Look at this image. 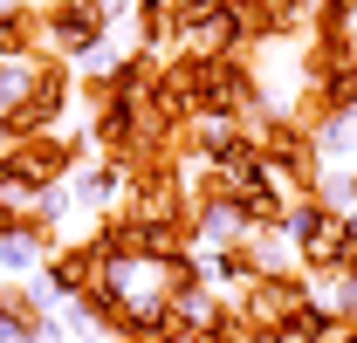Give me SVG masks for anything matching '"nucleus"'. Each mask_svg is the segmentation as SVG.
<instances>
[{
  "label": "nucleus",
  "mask_w": 357,
  "mask_h": 343,
  "mask_svg": "<svg viewBox=\"0 0 357 343\" xmlns=\"http://www.w3.org/2000/svg\"><path fill=\"white\" fill-rule=\"evenodd\" d=\"M234 206H241V220H248V234H261V227H282L289 192H282L275 178H255V185H241V192H234Z\"/></svg>",
  "instance_id": "obj_7"
},
{
  "label": "nucleus",
  "mask_w": 357,
  "mask_h": 343,
  "mask_svg": "<svg viewBox=\"0 0 357 343\" xmlns=\"http://www.w3.org/2000/svg\"><path fill=\"white\" fill-rule=\"evenodd\" d=\"M316 151H323V165H330V158H337V165H357V110L323 117V124H316Z\"/></svg>",
  "instance_id": "obj_9"
},
{
  "label": "nucleus",
  "mask_w": 357,
  "mask_h": 343,
  "mask_svg": "<svg viewBox=\"0 0 357 343\" xmlns=\"http://www.w3.org/2000/svg\"><path fill=\"white\" fill-rule=\"evenodd\" d=\"M165 343H206V337H199V330H172Z\"/></svg>",
  "instance_id": "obj_14"
},
{
  "label": "nucleus",
  "mask_w": 357,
  "mask_h": 343,
  "mask_svg": "<svg viewBox=\"0 0 357 343\" xmlns=\"http://www.w3.org/2000/svg\"><path fill=\"white\" fill-rule=\"evenodd\" d=\"M83 158H89V130H69V124H62V130H42V137H21V144L0 151V199L35 206V192L76 178Z\"/></svg>",
  "instance_id": "obj_1"
},
{
  "label": "nucleus",
  "mask_w": 357,
  "mask_h": 343,
  "mask_svg": "<svg viewBox=\"0 0 357 343\" xmlns=\"http://www.w3.org/2000/svg\"><path fill=\"white\" fill-rule=\"evenodd\" d=\"M96 275H103L96 247H89V241H62V247H48V254H42V268H35V289H42V296L62 309V302L83 296Z\"/></svg>",
  "instance_id": "obj_4"
},
{
  "label": "nucleus",
  "mask_w": 357,
  "mask_h": 343,
  "mask_svg": "<svg viewBox=\"0 0 357 343\" xmlns=\"http://www.w3.org/2000/svg\"><path fill=\"white\" fill-rule=\"evenodd\" d=\"M28 89H35V62H0V117H7Z\"/></svg>",
  "instance_id": "obj_12"
},
{
  "label": "nucleus",
  "mask_w": 357,
  "mask_h": 343,
  "mask_svg": "<svg viewBox=\"0 0 357 343\" xmlns=\"http://www.w3.org/2000/svg\"><path fill=\"white\" fill-rule=\"evenodd\" d=\"M69 343H110V337H103V330H89V337H69Z\"/></svg>",
  "instance_id": "obj_15"
},
{
  "label": "nucleus",
  "mask_w": 357,
  "mask_h": 343,
  "mask_svg": "<svg viewBox=\"0 0 357 343\" xmlns=\"http://www.w3.org/2000/svg\"><path fill=\"white\" fill-rule=\"evenodd\" d=\"M0 316H7V296H0Z\"/></svg>",
  "instance_id": "obj_16"
},
{
  "label": "nucleus",
  "mask_w": 357,
  "mask_h": 343,
  "mask_svg": "<svg viewBox=\"0 0 357 343\" xmlns=\"http://www.w3.org/2000/svg\"><path fill=\"white\" fill-rule=\"evenodd\" d=\"M316 199H323L330 213H351V206H357V185H351V172H330V165H323V178H316Z\"/></svg>",
  "instance_id": "obj_11"
},
{
  "label": "nucleus",
  "mask_w": 357,
  "mask_h": 343,
  "mask_svg": "<svg viewBox=\"0 0 357 343\" xmlns=\"http://www.w3.org/2000/svg\"><path fill=\"white\" fill-rule=\"evenodd\" d=\"M310 296H316V282L303 268H275V275H255V282L234 296V309L248 316V330H275L282 316H296Z\"/></svg>",
  "instance_id": "obj_3"
},
{
  "label": "nucleus",
  "mask_w": 357,
  "mask_h": 343,
  "mask_svg": "<svg viewBox=\"0 0 357 343\" xmlns=\"http://www.w3.org/2000/svg\"><path fill=\"white\" fill-rule=\"evenodd\" d=\"M35 213H42L48 227H62V220L76 213V192H69V178H62V185H48V192H35Z\"/></svg>",
  "instance_id": "obj_13"
},
{
  "label": "nucleus",
  "mask_w": 357,
  "mask_h": 343,
  "mask_svg": "<svg viewBox=\"0 0 357 343\" xmlns=\"http://www.w3.org/2000/svg\"><path fill=\"white\" fill-rule=\"evenodd\" d=\"M42 55V0H0V62Z\"/></svg>",
  "instance_id": "obj_6"
},
{
  "label": "nucleus",
  "mask_w": 357,
  "mask_h": 343,
  "mask_svg": "<svg viewBox=\"0 0 357 343\" xmlns=\"http://www.w3.org/2000/svg\"><path fill=\"white\" fill-rule=\"evenodd\" d=\"M28 268H42V247L28 234H0V275H28Z\"/></svg>",
  "instance_id": "obj_10"
},
{
  "label": "nucleus",
  "mask_w": 357,
  "mask_h": 343,
  "mask_svg": "<svg viewBox=\"0 0 357 343\" xmlns=\"http://www.w3.org/2000/svg\"><path fill=\"white\" fill-rule=\"evenodd\" d=\"M131 28H137V48H172L178 42V0H137Z\"/></svg>",
  "instance_id": "obj_8"
},
{
  "label": "nucleus",
  "mask_w": 357,
  "mask_h": 343,
  "mask_svg": "<svg viewBox=\"0 0 357 343\" xmlns=\"http://www.w3.org/2000/svg\"><path fill=\"white\" fill-rule=\"evenodd\" d=\"M96 42H110V21L89 0H42V55L83 62Z\"/></svg>",
  "instance_id": "obj_2"
},
{
  "label": "nucleus",
  "mask_w": 357,
  "mask_h": 343,
  "mask_svg": "<svg viewBox=\"0 0 357 343\" xmlns=\"http://www.w3.org/2000/svg\"><path fill=\"white\" fill-rule=\"evenodd\" d=\"M124 185H131V165L124 158H83L76 165V178H69V192H76V206H89V213H117L124 206Z\"/></svg>",
  "instance_id": "obj_5"
}]
</instances>
